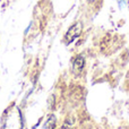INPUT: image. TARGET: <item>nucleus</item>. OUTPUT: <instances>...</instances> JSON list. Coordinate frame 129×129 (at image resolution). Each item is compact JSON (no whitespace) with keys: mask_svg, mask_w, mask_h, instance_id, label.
I'll return each mask as SVG.
<instances>
[{"mask_svg":"<svg viewBox=\"0 0 129 129\" xmlns=\"http://www.w3.org/2000/svg\"><path fill=\"white\" fill-rule=\"evenodd\" d=\"M82 31H83L82 22H77V23H75V24H73L68 28V31L66 32V34H64V38H63L64 44L68 45V44H70L71 42H74V41L82 34Z\"/></svg>","mask_w":129,"mask_h":129,"instance_id":"f257e3e1","label":"nucleus"},{"mask_svg":"<svg viewBox=\"0 0 129 129\" xmlns=\"http://www.w3.org/2000/svg\"><path fill=\"white\" fill-rule=\"evenodd\" d=\"M85 66V59L82 56H77L73 61V66H71V70H73L74 75H79L83 71Z\"/></svg>","mask_w":129,"mask_h":129,"instance_id":"f03ea898","label":"nucleus"},{"mask_svg":"<svg viewBox=\"0 0 129 129\" xmlns=\"http://www.w3.org/2000/svg\"><path fill=\"white\" fill-rule=\"evenodd\" d=\"M54 126H56V117L53 114L48 118V120L45 121L44 123V129H54Z\"/></svg>","mask_w":129,"mask_h":129,"instance_id":"7ed1b4c3","label":"nucleus"},{"mask_svg":"<svg viewBox=\"0 0 129 129\" xmlns=\"http://www.w3.org/2000/svg\"><path fill=\"white\" fill-rule=\"evenodd\" d=\"M87 1H88V2H94L95 0H87Z\"/></svg>","mask_w":129,"mask_h":129,"instance_id":"20e7f679","label":"nucleus"},{"mask_svg":"<svg viewBox=\"0 0 129 129\" xmlns=\"http://www.w3.org/2000/svg\"><path fill=\"white\" fill-rule=\"evenodd\" d=\"M128 8H129V0H128Z\"/></svg>","mask_w":129,"mask_h":129,"instance_id":"39448f33","label":"nucleus"},{"mask_svg":"<svg viewBox=\"0 0 129 129\" xmlns=\"http://www.w3.org/2000/svg\"><path fill=\"white\" fill-rule=\"evenodd\" d=\"M119 1H123V0H119Z\"/></svg>","mask_w":129,"mask_h":129,"instance_id":"423d86ee","label":"nucleus"}]
</instances>
